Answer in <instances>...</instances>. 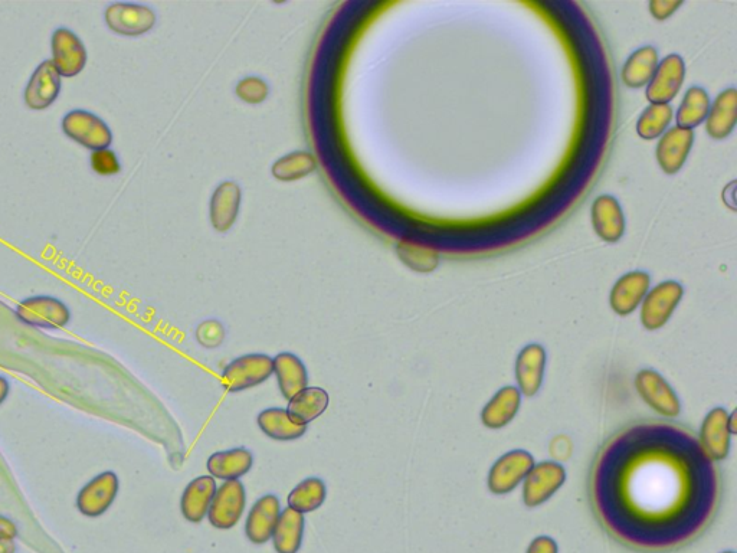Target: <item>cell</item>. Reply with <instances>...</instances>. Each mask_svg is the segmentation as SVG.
<instances>
[{
    "instance_id": "6da1fadb",
    "label": "cell",
    "mask_w": 737,
    "mask_h": 553,
    "mask_svg": "<svg viewBox=\"0 0 737 553\" xmlns=\"http://www.w3.org/2000/svg\"><path fill=\"white\" fill-rule=\"evenodd\" d=\"M592 505L617 541L667 552L712 522L720 476L699 438L681 425L642 421L609 438L591 474Z\"/></svg>"
},
{
    "instance_id": "7a4b0ae2",
    "label": "cell",
    "mask_w": 737,
    "mask_h": 553,
    "mask_svg": "<svg viewBox=\"0 0 737 553\" xmlns=\"http://www.w3.org/2000/svg\"><path fill=\"white\" fill-rule=\"evenodd\" d=\"M119 492V476L111 470L101 471L78 490L75 506L87 519H98L113 507Z\"/></svg>"
},
{
    "instance_id": "3957f363",
    "label": "cell",
    "mask_w": 737,
    "mask_h": 553,
    "mask_svg": "<svg viewBox=\"0 0 737 553\" xmlns=\"http://www.w3.org/2000/svg\"><path fill=\"white\" fill-rule=\"evenodd\" d=\"M274 373L273 359L262 353L244 355L229 363L222 372V384L229 392H241L264 384Z\"/></svg>"
},
{
    "instance_id": "277c9868",
    "label": "cell",
    "mask_w": 737,
    "mask_h": 553,
    "mask_svg": "<svg viewBox=\"0 0 737 553\" xmlns=\"http://www.w3.org/2000/svg\"><path fill=\"white\" fill-rule=\"evenodd\" d=\"M16 316L25 325L44 330H60L71 322L70 307L51 296L29 297L18 304Z\"/></svg>"
},
{
    "instance_id": "5b68a950",
    "label": "cell",
    "mask_w": 737,
    "mask_h": 553,
    "mask_svg": "<svg viewBox=\"0 0 737 553\" xmlns=\"http://www.w3.org/2000/svg\"><path fill=\"white\" fill-rule=\"evenodd\" d=\"M684 289L677 281H664L642 300L641 323L645 329L657 330L668 323L683 299Z\"/></svg>"
},
{
    "instance_id": "8992f818",
    "label": "cell",
    "mask_w": 737,
    "mask_h": 553,
    "mask_svg": "<svg viewBox=\"0 0 737 553\" xmlns=\"http://www.w3.org/2000/svg\"><path fill=\"white\" fill-rule=\"evenodd\" d=\"M62 129L74 142L94 152L108 149L113 142V133L107 124L90 111H71L62 120Z\"/></svg>"
},
{
    "instance_id": "52a82bcc",
    "label": "cell",
    "mask_w": 737,
    "mask_h": 553,
    "mask_svg": "<svg viewBox=\"0 0 737 553\" xmlns=\"http://www.w3.org/2000/svg\"><path fill=\"white\" fill-rule=\"evenodd\" d=\"M247 507V492L239 480L224 481L218 487L209 507L208 519L216 529L229 530L237 526Z\"/></svg>"
},
{
    "instance_id": "ba28073f",
    "label": "cell",
    "mask_w": 737,
    "mask_h": 553,
    "mask_svg": "<svg viewBox=\"0 0 737 553\" xmlns=\"http://www.w3.org/2000/svg\"><path fill=\"white\" fill-rule=\"evenodd\" d=\"M736 434V412L732 415L725 408H714L704 418L700 444L712 461H722L729 456L730 440Z\"/></svg>"
},
{
    "instance_id": "9c48e42d",
    "label": "cell",
    "mask_w": 737,
    "mask_h": 553,
    "mask_svg": "<svg viewBox=\"0 0 737 553\" xmlns=\"http://www.w3.org/2000/svg\"><path fill=\"white\" fill-rule=\"evenodd\" d=\"M535 466L533 457L527 451L514 450L504 454L491 467L488 474V489L494 494L513 492Z\"/></svg>"
},
{
    "instance_id": "30bf717a",
    "label": "cell",
    "mask_w": 737,
    "mask_h": 553,
    "mask_svg": "<svg viewBox=\"0 0 737 553\" xmlns=\"http://www.w3.org/2000/svg\"><path fill=\"white\" fill-rule=\"evenodd\" d=\"M566 480V471L555 461H543L533 466L523 484V500L527 507L547 502Z\"/></svg>"
},
{
    "instance_id": "8fae6325",
    "label": "cell",
    "mask_w": 737,
    "mask_h": 553,
    "mask_svg": "<svg viewBox=\"0 0 737 553\" xmlns=\"http://www.w3.org/2000/svg\"><path fill=\"white\" fill-rule=\"evenodd\" d=\"M635 388L645 404L658 414L664 417H677L680 414V399L660 373L653 369H642L635 376Z\"/></svg>"
},
{
    "instance_id": "7c38bea8",
    "label": "cell",
    "mask_w": 737,
    "mask_h": 553,
    "mask_svg": "<svg viewBox=\"0 0 737 553\" xmlns=\"http://www.w3.org/2000/svg\"><path fill=\"white\" fill-rule=\"evenodd\" d=\"M108 28L124 37H140L156 24V13L137 3H113L106 11Z\"/></svg>"
},
{
    "instance_id": "4fadbf2b",
    "label": "cell",
    "mask_w": 737,
    "mask_h": 553,
    "mask_svg": "<svg viewBox=\"0 0 737 553\" xmlns=\"http://www.w3.org/2000/svg\"><path fill=\"white\" fill-rule=\"evenodd\" d=\"M686 78V64L678 54H671L658 64L647 87L651 104H670L677 97Z\"/></svg>"
},
{
    "instance_id": "5bb4252c",
    "label": "cell",
    "mask_w": 737,
    "mask_h": 553,
    "mask_svg": "<svg viewBox=\"0 0 737 553\" xmlns=\"http://www.w3.org/2000/svg\"><path fill=\"white\" fill-rule=\"evenodd\" d=\"M693 143V130L678 126L668 129L661 136L657 150H655V157L663 172L667 175H676L677 172H680L693 149Z\"/></svg>"
},
{
    "instance_id": "9a60e30c",
    "label": "cell",
    "mask_w": 737,
    "mask_h": 553,
    "mask_svg": "<svg viewBox=\"0 0 737 553\" xmlns=\"http://www.w3.org/2000/svg\"><path fill=\"white\" fill-rule=\"evenodd\" d=\"M52 57V64L62 77H75L87 64L84 44L70 29L61 28L52 35Z\"/></svg>"
},
{
    "instance_id": "2e32d148",
    "label": "cell",
    "mask_w": 737,
    "mask_h": 553,
    "mask_svg": "<svg viewBox=\"0 0 737 553\" xmlns=\"http://www.w3.org/2000/svg\"><path fill=\"white\" fill-rule=\"evenodd\" d=\"M281 515V502L274 494L260 497L248 513L245 533L255 545H264L273 538L278 517Z\"/></svg>"
},
{
    "instance_id": "e0dca14e",
    "label": "cell",
    "mask_w": 737,
    "mask_h": 553,
    "mask_svg": "<svg viewBox=\"0 0 737 553\" xmlns=\"http://www.w3.org/2000/svg\"><path fill=\"white\" fill-rule=\"evenodd\" d=\"M61 91V75L52 61H44L26 85L25 103L29 109L45 110L57 100Z\"/></svg>"
},
{
    "instance_id": "ac0fdd59",
    "label": "cell",
    "mask_w": 737,
    "mask_h": 553,
    "mask_svg": "<svg viewBox=\"0 0 737 553\" xmlns=\"http://www.w3.org/2000/svg\"><path fill=\"white\" fill-rule=\"evenodd\" d=\"M651 278L644 271H631L619 278L609 296L612 310L619 316H628L637 310L650 290Z\"/></svg>"
},
{
    "instance_id": "d6986e66",
    "label": "cell",
    "mask_w": 737,
    "mask_h": 553,
    "mask_svg": "<svg viewBox=\"0 0 737 553\" xmlns=\"http://www.w3.org/2000/svg\"><path fill=\"white\" fill-rule=\"evenodd\" d=\"M596 235L605 242H618L625 234V215L615 196L602 195L595 199L591 211Z\"/></svg>"
},
{
    "instance_id": "ffe728a7",
    "label": "cell",
    "mask_w": 737,
    "mask_h": 553,
    "mask_svg": "<svg viewBox=\"0 0 737 553\" xmlns=\"http://www.w3.org/2000/svg\"><path fill=\"white\" fill-rule=\"evenodd\" d=\"M242 192L237 182H222L215 189L209 206L212 227L218 232L229 231L234 227L241 209Z\"/></svg>"
},
{
    "instance_id": "44dd1931",
    "label": "cell",
    "mask_w": 737,
    "mask_h": 553,
    "mask_svg": "<svg viewBox=\"0 0 737 553\" xmlns=\"http://www.w3.org/2000/svg\"><path fill=\"white\" fill-rule=\"evenodd\" d=\"M546 368V350L543 346H526L517 356L516 379L520 392L526 397H533L542 386Z\"/></svg>"
},
{
    "instance_id": "7402d4cb",
    "label": "cell",
    "mask_w": 737,
    "mask_h": 553,
    "mask_svg": "<svg viewBox=\"0 0 737 553\" xmlns=\"http://www.w3.org/2000/svg\"><path fill=\"white\" fill-rule=\"evenodd\" d=\"M216 490L218 486L212 476H201L192 480L180 499V510L185 519L192 523L202 522L208 516Z\"/></svg>"
},
{
    "instance_id": "603a6c76",
    "label": "cell",
    "mask_w": 737,
    "mask_h": 553,
    "mask_svg": "<svg viewBox=\"0 0 737 553\" xmlns=\"http://www.w3.org/2000/svg\"><path fill=\"white\" fill-rule=\"evenodd\" d=\"M737 123V91L727 88L716 97L706 119V130L714 140L727 139Z\"/></svg>"
},
{
    "instance_id": "cb8c5ba5",
    "label": "cell",
    "mask_w": 737,
    "mask_h": 553,
    "mask_svg": "<svg viewBox=\"0 0 737 553\" xmlns=\"http://www.w3.org/2000/svg\"><path fill=\"white\" fill-rule=\"evenodd\" d=\"M274 373L277 376L278 388L281 395L290 401L294 395L303 391L309 385V373H307L306 365L298 358L297 355L290 352H283L275 356Z\"/></svg>"
},
{
    "instance_id": "d4e9b609",
    "label": "cell",
    "mask_w": 737,
    "mask_h": 553,
    "mask_svg": "<svg viewBox=\"0 0 737 553\" xmlns=\"http://www.w3.org/2000/svg\"><path fill=\"white\" fill-rule=\"evenodd\" d=\"M254 456L247 448H232V450L218 451L208 458L209 473L214 479L231 481L239 480L252 469Z\"/></svg>"
},
{
    "instance_id": "484cf974",
    "label": "cell",
    "mask_w": 737,
    "mask_h": 553,
    "mask_svg": "<svg viewBox=\"0 0 737 553\" xmlns=\"http://www.w3.org/2000/svg\"><path fill=\"white\" fill-rule=\"evenodd\" d=\"M330 397L323 388L307 386L288 401L287 414L298 425H309L329 408Z\"/></svg>"
},
{
    "instance_id": "4316f807",
    "label": "cell",
    "mask_w": 737,
    "mask_h": 553,
    "mask_svg": "<svg viewBox=\"0 0 737 553\" xmlns=\"http://www.w3.org/2000/svg\"><path fill=\"white\" fill-rule=\"evenodd\" d=\"M520 399V391L514 386L500 389L481 412V421L491 430L506 427L519 412Z\"/></svg>"
},
{
    "instance_id": "83f0119b",
    "label": "cell",
    "mask_w": 737,
    "mask_h": 553,
    "mask_svg": "<svg viewBox=\"0 0 737 553\" xmlns=\"http://www.w3.org/2000/svg\"><path fill=\"white\" fill-rule=\"evenodd\" d=\"M306 519L304 515L286 507L281 510L273 533L274 549L277 553H297L303 545Z\"/></svg>"
},
{
    "instance_id": "f1b7e54d",
    "label": "cell",
    "mask_w": 737,
    "mask_h": 553,
    "mask_svg": "<svg viewBox=\"0 0 737 553\" xmlns=\"http://www.w3.org/2000/svg\"><path fill=\"white\" fill-rule=\"evenodd\" d=\"M658 51L654 47H641L632 52L622 67L621 78L630 88H642L650 84L657 71Z\"/></svg>"
},
{
    "instance_id": "f546056e",
    "label": "cell",
    "mask_w": 737,
    "mask_h": 553,
    "mask_svg": "<svg viewBox=\"0 0 737 553\" xmlns=\"http://www.w3.org/2000/svg\"><path fill=\"white\" fill-rule=\"evenodd\" d=\"M257 422L262 433L275 441H294L307 433L306 425L291 421L284 408L264 409L258 415Z\"/></svg>"
},
{
    "instance_id": "4dcf8cb0",
    "label": "cell",
    "mask_w": 737,
    "mask_h": 553,
    "mask_svg": "<svg viewBox=\"0 0 737 553\" xmlns=\"http://www.w3.org/2000/svg\"><path fill=\"white\" fill-rule=\"evenodd\" d=\"M710 106L712 101L704 88H689L677 110V126L687 130L696 129L706 121Z\"/></svg>"
},
{
    "instance_id": "1f68e13d",
    "label": "cell",
    "mask_w": 737,
    "mask_h": 553,
    "mask_svg": "<svg viewBox=\"0 0 737 553\" xmlns=\"http://www.w3.org/2000/svg\"><path fill=\"white\" fill-rule=\"evenodd\" d=\"M327 487L324 481L319 477H309V479L298 483L290 494H288V507L301 513H311L319 509L326 502Z\"/></svg>"
},
{
    "instance_id": "d6a6232c",
    "label": "cell",
    "mask_w": 737,
    "mask_h": 553,
    "mask_svg": "<svg viewBox=\"0 0 737 553\" xmlns=\"http://www.w3.org/2000/svg\"><path fill=\"white\" fill-rule=\"evenodd\" d=\"M316 169V157L310 152H291L275 160L271 173L278 181L294 182L306 178Z\"/></svg>"
},
{
    "instance_id": "836d02e7",
    "label": "cell",
    "mask_w": 737,
    "mask_h": 553,
    "mask_svg": "<svg viewBox=\"0 0 737 553\" xmlns=\"http://www.w3.org/2000/svg\"><path fill=\"white\" fill-rule=\"evenodd\" d=\"M396 253L406 267L418 273H431L440 264V254L434 248L417 244V242H399Z\"/></svg>"
},
{
    "instance_id": "e575fe53",
    "label": "cell",
    "mask_w": 737,
    "mask_h": 553,
    "mask_svg": "<svg viewBox=\"0 0 737 553\" xmlns=\"http://www.w3.org/2000/svg\"><path fill=\"white\" fill-rule=\"evenodd\" d=\"M673 121V109L670 104H651L642 111L637 123V133L641 139L655 140L667 132Z\"/></svg>"
},
{
    "instance_id": "d590c367",
    "label": "cell",
    "mask_w": 737,
    "mask_h": 553,
    "mask_svg": "<svg viewBox=\"0 0 737 553\" xmlns=\"http://www.w3.org/2000/svg\"><path fill=\"white\" fill-rule=\"evenodd\" d=\"M235 93L248 104H261L267 100L270 87L260 77L242 78L235 88Z\"/></svg>"
},
{
    "instance_id": "8d00e7d4",
    "label": "cell",
    "mask_w": 737,
    "mask_h": 553,
    "mask_svg": "<svg viewBox=\"0 0 737 553\" xmlns=\"http://www.w3.org/2000/svg\"><path fill=\"white\" fill-rule=\"evenodd\" d=\"M196 339L205 348H218L225 339L224 326L216 320L203 322L196 330Z\"/></svg>"
},
{
    "instance_id": "74e56055",
    "label": "cell",
    "mask_w": 737,
    "mask_h": 553,
    "mask_svg": "<svg viewBox=\"0 0 737 553\" xmlns=\"http://www.w3.org/2000/svg\"><path fill=\"white\" fill-rule=\"evenodd\" d=\"M91 168L96 170L98 175H117L120 172L119 157L116 156L113 150H96L91 155Z\"/></svg>"
},
{
    "instance_id": "f35d334b",
    "label": "cell",
    "mask_w": 737,
    "mask_h": 553,
    "mask_svg": "<svg viewBox=\"0 0 737 553\" xmlns=\"http://www.w3.org/2000/svg\"><path fill=\"white\" fill-rule=\"evenodd\" d=\"M681 5V0H653L650 2V12L657 21H666Z\"/></svg>"
},
{
    "instance_id": "ab89813d",
    "label": "cell",
    "mask_w": 737,
    "mask_h": 553,
    "mask_svg": "<svg viewBox=\"0 0 737 553\" xmlns=\"http://www.w3.org/2000/svg\"><path fill=\"white\" fill-rule=\"evenodd\" d=\"M527 553H559L558 543L550 536H539L530 543Z\"/></svg>"
},
{
    "instance_id": "60d3db41",
    "label": "cell",
    "mask_w": 737,
    "mask_h": 553,
    "mask_svg": "<svg viewBox=\"0 0 737 553\" xmlns=\"http://www.w3.org/2000/svg\"><path fill=\"white\" fill-rule=\"evenodd\" d=\"M18 526L9 517L0 515V541H16Z\"/></svg>"
},
{
    "instance_id": "b9f144b4",
    "label": "cell",
    "mask_w": 737,
    "mask_h": 553,
    "mask_svg": "<svg viewBox=\"0 0 737 553\" xmlns=\"http://www.w3.org/2000/svg\"><path fill=\"white\" fill-rule=\"evenodd\" d=\"M12 392V385L6 376L0 375V407L8 401Z\"/></svg>"
},
{
    "instance_id": "7bdbcfd3",
    "label": "cell",
    "mask_w": 737,
    "mask_h": 553,
    "mask_svg": "<svg viewBox=\"0 0 737 553\" xmlns=\"http://www.w3.org/2000/svg\"><path fill=\"white\" fill-rule=\"evenodd\" d=\"M0 553H16V542L0 541Z\"/></svg>"
},
{
    "instance_id": "ee69618b",
    "label": "cell",
    "mask_w": 737,
    "mask_h": 553,
    "mask_svg": "<svg viewBox=\"0 0 737 553\" xmlns=\"http://www.w3.org/2000/svg\"><path fill=\"white\" fill-rule=\"evenodd\" d=\"M723 553H735V552H733V551H727V552H723Z\"/></svg>"
}]
</instances>
